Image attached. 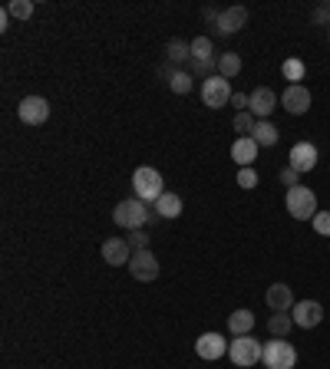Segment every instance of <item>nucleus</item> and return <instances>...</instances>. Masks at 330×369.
<instances>
[{
	"instance_id": "nucleus-26",
	"label": "nucleus",
	"mask_w": 330,
	"mask_h": 369,
	"mask_svg": "<svg viewBox=\"0 0 330 369\" xmlns=\"http://www.w3.org/2000/svg\"><path fill=\"white\" fill-rule=\"evenodd\" d=\"M191 73H185V69H175V76L169 79V89H172L175 96H185V93H191V86H195V83H191Z\"/></svg>"
},
{
	"instance_id": "nucleus-5",
	"label": "nucleus",
	"mask_w": 330,
	"mask_h": 369,
	"mask_svg": "<svg viewBox=\"0 0 330 369\" xmlns=\"http://www.w3.org/2000/svg\"><path fill=\"white\" fill-rule=\"evenodd\" d=\"M261 353H264V343H258L254 336H235L228 343V356L238 369H251L261 363Z\"/></svg>"
},
{
	"instance_id": "nucleus-18",
	"label": "nucleus",
	"mask_w": 330,
	"mask_h": 369,
	"mask_svg": "<svg viewBox=\"0 0 330 369\" xmlns=\"http://www.w3.org/2000/svg\"><path fill=\"white\" fill-rule=\"evenodd\" d=\"M254 323H258V317H254L251 310H235V313L228 317V330H231V336H251Z\"/></svg>"
},
{
	"instance_id": "nucleus-10",
	"label": "nucleus",
	"mask_w": 330,
	"mask_h": 369,
	"mask_svg": "<svg viewBox=\"0 0 330 369\" xmlns=\"http://www.w3.org/2000/svg\"><path fill=\"white\" fill-rule=\"evenodd\" d=\"M129 274L136 277V280H142V283L156 280V277H159L156 254H152V251H136V254H132V261H129Z\"/></svg>"
},
{
	"instance_id": "nucleus-11",
	"label": "nucleus",
	"mask_w": 330,
	"mask_h": 369,
	"mask_svg": "<svg viewBox=\"0 0 330 369\" xmlns=\"http://www.w3.org/2000/svg\"><path fill=\"white\" fill-rule=\"evenodd\" d=\"M291 317H294V326L314 330V326H321V320H324V307L317 300H297L294 310H291Z\"/></svg>"
},
{
	"instance_id": "nucleus-8",
	"label": "nucleus",
	"mask_w": 330,
	"mask_h": 369,
	"mask_svg": "<svg viewBox=\"0 0 330 369\" xmlns=\"http://www.w3.org/2000/svg\"><path fill=\"white\" fill-rule=\"evenodd\" d=\"M278 106H281V96L274 93V89H271V86H258L251 93V106H248V112H251L258 122H268L271 112L278 109Z\"/></svg>"
},
{
	"instance_id": "nucleus-33",
	"label": "nucleus",
	"mask_w": 330,
	"mask_h": 369,
	"mask_svg": "<svg viewBox=\"0 0 330 369\" xmlns=\"http://www.w3.org/2000/svg\"><path fill=\"white\" fill-rule=\"evenodd\" d=\"M231 106H235L238 112H248V106H251V96H244V93H235V96H231Z\"/></svg>"
},
{
	"instance_id": "nucleus-27",
	"label": "nucleus",
	"mask_w": 330,
	"mask_h": 369,
	"mask_svg": "<svg viewBox=\"0 0 330 369\" xmlns=\"http://www.w3.org/2000/svg\"><path fill=\"white\" fill-rule=\"evenodd\" d=\"M231 129L238 132V138L254 136V129H258V119H254L251 112H238V116H235V126H231Z\"/></svg>"
},
{
	"instance_id": "nucleus-9",
	"label": "nucleus",
	"mask_w": 330,
	"mask_h": 369,
	"mask_svg": "<svg viewBox=\"0 0 330 369\" xmlns=\"http://www.w3.org/2000/svg\"><path fill=\"white\" fill-rule=\"evenodd\" d=\"M99 254H103L106 264H113V267H129V261H132V248L126 238H106Z\"/></svg>"
},
{
	"instance_id": "nucleus-22",
	"label": "nucleus",
	"mask_w": 330,
	"mask_h": 369,
	"mask_svg": "<svg viewBox=\"0 0 330 369\" xmlns=\"http://www.w3.org/2000/svg\"><path fill=\"white\" fill-rule=\"evenodd\" d=\"M281 73H284L287 86H301V79H304L307 66H304V60H297V56H291V60H284V66H281Z\"/></svg>"
},
{
	"instance_id": "nucleus-16",
	"label": "nucleus",
	"mask_w": 330,
	"mask_h": 369,
	"mask_svg": "<svg viewBox=\"0 0 330 369\" xmlns=\"http://www.w3.org/2000/svg\"><path fill=\"white\" fill-rule=\"evenodd\" d=\"M244 24H248V10H244V7H228V10H221V14H218L215 30L221 36H231V34H238Z\"/></svg>"
},
{
	"instance_id": "nucleus-21",
	"label": "nucleus",
	"mask_w": 330,
	"mask_h": 369,
	"mask_svg": "<svg viewBox=\"0 0 330 369\" xmlns=\"http://www.w3.org/2000/svg\"><path fill=\"white\" fill-rule=\"evenodd\" d=\"M291 330H294V317H291V313H274V317L268 320V333L278 336V340H287Z\"/></svg>"
},
{
	"instance_id": "nucleus-4",
	"label": "nucleus",
	"mask_w": 330,
	"mask_h": 369,
	"mask_svg": "<svg viewBox=\"0 0 330 369\" xmlns=\"http://www.w3.org/2000/svg\"><path fill=\"white\" fill-rule=\"evenodd\" d=\"M261 363H264V369H294L297 366V350L287 343V340L271 336L268 343H264V353H261Z\"/></svg>"
},
{
	"instance_id": "nucleus-25",
	"label": "nucleus",
	"mask_w": 330,
	"mask_h": 369,
	"mask_svg": "<svg viewBox=\"0 0 330 369\" xmlns=\"http://www.w3.org/2000/svg\"><path fill=\"white\" fill-rule=\"evenodd\" d=\"M165 53H169V60L172 63H185V60H191V44H185V40H169V46H165Z\"/></svg>"
},
{
	"instance_id": "nucleus-19",
	"label": "nucleus",
	"mask_w": 330,
	"mask_h": 369,
	"mask_svg": "<svg viewBox=\"0 0 330 369\" xmlns=\"http://www.w3.org/2000/svg\"><path fill=\"white\" fill-rule=\"evenodd\" d=\"M152 211H156L159 218H165V221H169V218H179L182 215V198L175 195V191H165L156 205H152Z\"/></svg>"
},
{
	"instance_id": "nucleus-2",
	"label": "nucleus",
	"mask_w": 330,
	"mask_h": 369,
	"mask_svg": "<svg viewBox=\"0 0 330 369\" xmlns=\"http://www.w3.org/2000/svg\"><path fill=\"white\" fill-rule=\"evenodd\" d=\"M284 205H287V215L294 221H314L317 215V195H314L307 185H294V188L284 191Z\"/></svg>"
},
{
	"instance_id": "nucleus-14",
	"label": "nucleus",
	"mask_w": 330,
	"mask_h": 369,
	"mask_svg": "<svg viewBox=\"0 0 330 369\" xmlns=\"http://www.w3.org/2000/svg\"><path fill=\"white\" fill-rule=\"evenodd\" d=\"M281 106H284L291 116H304L311 109V89L301 83V86H287L284 96H281Z\"/></svg>"
},
{
	"instance_id": "nucleus-6",
	"label": "nucleus",
	"mask_w": 330,
	"mask_h": 369,
	"mask_svg": "<svg viewBox=\"0 0 330 369\" xmlns=\"http://www.w3.org/2000/svg\"><path fill=\"white\" fill-rule=\"evenodd\" d=\"M231 83H228L225 76H205L201 79V103L209 106V109H221V106L231 103Z\"/></svg>"
},
{
	"instance_id": "nucleus-31",
	"label": "nucleus",
	"mask_w": 330,
	"mask_h": 369,
	"mask_svg": "<svg viewBox=\"0 0 330 369\" xmlns=\"http://www.w3.org/2000/svg\"><path fill=\"white\" fill-rule=\"evenodd\" d=\"M126 241H129L132 254H136V251H149V234L142 231V228H139V231H129V238H126Z\"/></svg>"
},
{
	"instance_id": "nucleus-34",
	"label": "nucleus",
	"mask_w": 330,
	"mask_h": 369,
	"mask_svg": "<svg viewBox=\"0 0 330 369\" xmlns=\"http://www.w3.org/2000/svg\"><path fill=\"white\" fill-rule=\"evenodd\" d=\"M330 20V7H317L314 10V24H327Z\"/></svg>"
},
{
	"instance_id": "nucleus-29",
	"label": "nucleus",
	"mask_w": 330,
	"mask_h": 369,
	"mask_svg": "<svg viewBox=\"0 0 330 369\" xmlns=\"http://www.w3.org/2000/svg\"><path fill=\"white\" fill-rule=\"evenodd\" d=\"M254 185H258V172H254V168H238V188L251 191Z\"/></svg>"
},
{
	"instance_id": "nucleus-1",
	"label": "nucleus",
	"mask_w": 330,
	"mask_h": 369,
	"mask_svg": "<svg viewBox=\"0 0 330 369\" xmlns=\"http://www.w3.org/2000/svg\"><path fill=\"white\" fill-rule=\"evenodd\" d=\"M113 221L119 224V228H126V231H139L149 221H159V215L146 201H139V198H126V201H119V205L113 208Z\"/></svg>"
},
{
	"instance_id": "nucleus-32",
	"label": "nucleus",
	"mask_w": 330,
	"mask_h": 369,
	"mask_svg": "<svg viewBox=\"0 0 330 369\" xmlns=\"http://www.w3.org/2000/svg\"><path fill=\"white\" fill-rule=\"evenodd\" d=\"M281 185H287V188H294V185H301V172H294L291 165H287V168H281Z\"/></svg>"
},
{
	"instance_id": "nucleus-17",
	"label": "nucleus",
	"mask_w": 330,
	"mask_h": 369,
	"mask_svg": "<svg viewBox=\"0 0 330 369\" xmlns=\"http://www.w3.org/2000/svg\"><path fill=\"white\" fill-rule=\"evenodd\" d=\"M231 158H235L241 168H251L254 158H258V142H254L251 136L235 138V142H231Z\"/></svg>"
},
{
	"instance_id": "nucleus-28",
	"label": "nucleus",
	"mask_w": 330,
	"mask_h": 369,
	"mask_svg": "<svg viewBox=\"0 0 330 369\" xmlns=\"http://www.w3.org/2000/svg\"><path fill=\"white\" fill-rule=\"evenodd\" d=\"M7 14L10 17H17V20H30L34 17V0H10Z\"/></svg>"
},
{
	"instance_id": "nucleus-3",
	"label": "nucleus",
	"mask_w": 330,
	"mask_h": 369,
	"mask_svg": "<svg viewBox=\"0 0 330 369\" xmlns=\"http://www.w3.org/2000/svg\"><path fill=\"white\" fill-rule=\"evenodd\" d=\"M132 191H136V198H139V201H146V205H156L159 198L165 195V181H162V175H159L156 168L142 165V168H136V175H132Z\"/></svg>"
},
{
	"instance_id": "nucleus-30",
	"label": "nucleus",
	"mask_w": 330,
	"mask_h": 369,
	"mask_svg": "<svg viewBox=\"0 0 330 369\" xmlns=\"http://www.w3.org/2000/svg\"><path fill=\"white\" fill-rule=\"evenodd\" d=\"M311 224H314V231L321 234V238H330V211H317Z\"/></svg>"
},
{
	"instance_id": "nucleus-13",
	"label": "nucleus",
	"mask_w": 330,
	"mask_h": 369,
	"mask_svg": "<svg viewBox=\"0 0 330 369\" xmlns=\"http://www.w3.org/2000/svg\"><path fill=\"white\" fill-rule=\"evenodd\" d=\"M287 165L301 175L314 172V168H317V148H314L311 142H297V146L291 148V155H287Z\"/></svg>"
},
{
	"instance_id": "nucleus-24",
	"label": "nucleus",
	"mask_w": 330,
	"mask_h": 369,
	"mask_svg": "<svg viewBox=\"0 0 330 369\" xmlns=\"http://www.w3.org/2000/svg\"><path fill=\"white\" fill-rule=\"evenodd\" d=\"M211 53H215V46H211L209 36H195L191 40V60L195 63H211Z\"/></svg>"
},
{
	"instance_id": "nucleus-7",
	"label": "nucleus",
	"mask_w": 330,
	"mask_h": 369,
	"mask_svg": "<svg viewBox=\"0 0 330 369\" xmlns=\"http://www.w3.org/2000/svg\"><path fill=\"white\" fill-rule=\"evenodd\" d=\"M17 116L24 126H44L50 119V103H46L44 96H24L17 106Z\"/></svg>"
},
{
	"instance_id": "nucleus-12",
	"label": "nucleus",
	"mask_w": 330,
	"mask_h": 369,
	"mask_svg": "<svg viewBox=\"0 0 330 369\" xmlns=\"http://www.w3.org/2000/svg\"><path fill=\"white\" fill-rule=\"evenodd\" d=\"M195 353H199L201 360H221V356H228V340L221 333H201L199 340H195Z\"/></svg>"
},
{
	"instance_id": "nucleus-20",
	"label": "nucleus",
	"mask_w": 330,
	"mask_h": 369,
	"mask_svg": "<svg viewBox=\"0 0 330 369\" xmlns=\"http://www.w3.org/2000/svg\"><path fill=\"white\" fill-rule=\"evenodd\" d=\"M254 142H258V148H274L278 146V138H281V132H278V126L274 122H258V129H254Z\"/></svg>"
},
{
	"instance_id": "nucleus-23",
	"label": "nucleus",
	"mask_w": 330,
	"mask_h": 369,
	"mask_svg": "<svg viewBox=\"0 0 330 369\" xmlns=\"http://www.w3.org/2000/svg\"><path fill=\"white\" fill-rule=\"evenodd\" d=\"M238 73H241V56H238V53H221V56H218V76L235 79Z\"/></svg>"
},
{
	"instance_id": "nucleus-15",
	"label": "nucleus",
	"mask_w": 330,
	"mask_h": 369,
	"mask_svg": "<svg viewBox=\"0 0 330 369\" xmlns=\"http://www.w3.org/2000/svg\"><path fill=\"white\" fill-rule=\"evenodd\" d=\"M264 300H268V307L274 310V313H291L294 310V290L287 287V283H271L268 293H264Z\"/></svg>"
}]
</instances>
